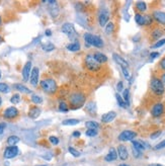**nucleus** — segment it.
Returning <instances> with one entry per match:
<instances>
[{
  "label": "nucleus",
  "instance_id": "nucleus-1",
  "mask_svg": "<svg viewBox=\"0 0 165 166\" xmlns=\"http://www.w3.org/2000/svg\"><path fill=\"white\" fill-rule=\"evenodd\" d=\"M86 97L85 95L80 93V92H74L69 96V102H70V107L73 110H77L82 107L85 103Z\"/></svg>",
  "mask_w": 165,
  "mask_h": 166
},
{
  "label": "nucleus",
  "instance_id": "nucleus-2",
  "mask_svg": "<svg viewBox=\"0 0 165 166\" xmlns=\"http://www.w3.org/2000/svg\"><path fill=\"white\" fill-rule=\"evenodd\" d=\"M40 86L42 90L48 94H54L56 93L58 86H57L56 81L52 78H45L40 82Z\"/></svg>",
  "mask_w": 165,
  "mask_h": 166
},
{
  "label": "nucleus",
  "instance_id": "nucleus-3",
  "mask_svg": "<svg viewBox=\"0 0 165 166\" xmlns=\"http://www.w3.org/2000/svg\"><path fill=\"white\" fill-rule=\"evenodd\" d=\"M84 40H85V46L86 48H89V46H93L95 48H102L103 42L98 36H94L89 33L84 34Z\"/></svg>",
  "mask_w": 165,
  "mask_h": 166
},
{
  "label": "nucleus",
  "instance_id": "nucleus-4",
  "mask_svg": "<svg viewBox=\"0 0 165 166\" xmlns=\"http://www.w3.org/2000/svg\"><path fill=\"white\" fill-rule=\"evenodd\" d=\"M85 65H86V68L88 70L92 71V72L98 71L99 69H100V64L95 60V58L93 57V54H88V55H86Z\"/></svg>",
  "mask_w": 165,
  "mask_h": 166
},
{
  "label": "nucleus",
  "instance_id": "nucleus-5",
  "mask_svg": "<svg viewBox=\"0 0 165 166\" xmlns=\"http://www.w3.org/2000/svg\"><path fill=\"white\" fill-rule=\"evenodd\" d=\"M150 88L156 95H159V96L162 95L164 93V91H165V87L163 85V83L161 82V80L159 78H156V77L151 80Z\"/></svg>",
  "mask_w": 165,
  "mask_h": 166
},
{
  "label": "nucleus",
  "instance_id": "nucleus-6",
  "mask_svg": "<svg viewBox=\"0 0 165 166\" xmlns=\"http://www.w3.org/2000/svg\"><path fill=\"white\" fill-rule=\"evenodd\" d=\"M3 118L6 119H14L20 115V110H18L15 106H9L3 110Z\"/></svg>",
  "mask_w": 165,
  "mask_h": 166
},
{
  "label": "nucleus",
  "instance_id": "nucleus-7",
  "mask_svg": "<svg viewBox=\"0 0 165 166\" xmlns=\"http://www.w3.org/2000/svg\"><path fill=\"white\" fill-rule=\"evenodd\" d=\"M18 153H20V149H18L17 146H8L7 148H5L3 156H4L5 159H11V158L16 157Z\"/></svg>",
  "mask_w": 165,
  "mask_h": 166
},
{
  "label": "nucleus",
  "instance_id": "nucleus-8",
  "mask_svg": "<svg viewBox=\"0 0 165 166\" xmlns=\"http://www.w3.org/2000/svg\"><path fill=\"white\" fill-rule=\"evenodd\" d=\"M61 30H62V33H64L65 34H67L70 38H75V37L77 36V33H76L74 25L72 24H69V22L64 24Z\"/></svg>",
  "mask_w": 165,
  "mask_h": 166
},
{
  "label": "nucleus",
  "instance_id": "nucleus-9",
  "mask_svg": "<svg viewBox=\"0 0 165 166\" xmlns=\"http://www.w3.org/2000/svg\"><path fill=\"white\" fill-rule=\"evenodd\" d=\"M109 19V12L105 8H102L98 13V22L100 26H105Z\"/></svg>",
  "mask_w": 165,
  "mask_h": 166
},
{
  "label": "nucleus",
  "instance_id": "nucleus-10",
  "mask_svg": "<svg viewBox=\"0 0 165 166\" xmlns=\"http://www.w3.org/2000/svg\"><path fill=\"white\" fill-rule=\"evenodd\" d=\"M137 136V133L134 132V131H124V132H122L120 134V136H118V140L123 141V142H127V141H132L133 139H135Z\"/></svg>",
  "mask_w": 165,
  "mask_h": 166
},
{
  "label": "nucleus",
  "instance_id": "nucleus-11",
  "mask_svg": "<svg viewBox=\"0 0 165 166\" xmlns=\"http://www.w3.org/2000/svg\"><path fill=\"white\" fill-rule=\"evenodd\" d=\"M39 77H40V70L38 67H34L32 69V72H30L29 76V82L33 86H37L38 83H39Z\"/></svg>",
  "mask_w": 165,
  "mask_h": 166
},
{
  "label": "nucleus",
  "instance_id": "nucleus-12",
  "mask_svg": "<svg viewBox=\"0 0 165 166\" xmlns=\"http://www.w3.org/2000/svg\"><path fill=\"white\" fill-rule=\"evenodd\" d=\"M32 62H26L25 65L24 66V68H22V79H24L25 82H26V81H29V76H30V72H32Z\"/></svg>",
  "mask_w": 165,
  "mask_h": 166
},
{
  "label": "nucleus",
  "instance_id": "nucleus-13",
  "mask_svg": "<svg viewBox=\"0 0 165 166\" xmlns=\"http://www.w3.org/2000/svg\"><path fill=\"white\" fill-rule=\"evenodd\" d=\"M49 4V10H50V13L53 17H57L60 13V9H59V6H58V3L57 1H48L47 2Z\"/></svg>",
  "mask_w": 165,
  "mask_h": 166
},
{
  "label": "nucleus",
  "instance_id": "nucleus-14",
  "mask_svg": "<svg viewBox=\"0 0 165 166\" xmlns=\"http://www.w3.org/2000/svg\"><path fill=\"white\" fill-rule=\"evenodd\" d=\"M163 113H164V105H163V103H161V102L156 103L151 110V114L153 117H155V118L160 117L161 114H163Z\"/></svg>",
  "mask_w": 165,
  "mask_h": 166
},
{
  "label": "nucleus",
  "instance_id": "nucleus-15",
  "mask_svg": "<svg viewBox=\"0 0 165 166\" xmlns=\"http://www.w3.org/2000/svg\"><path fill=\"white\" fill-rule=\"evenodd\" d=\"M117 153L118 157L121 158L122 160H127L129 157V152H128V149H127L126 146L124 145H120L118 147V150H117Z\"/></svg>",
  "mask_w": 165,
  "mask_h": 166
},
{
  "label": "nucleus",
  "instance_id": "nucleus-16",
  "mask_svg": "<svg viewBox=\"0 0 165 166\" xmlns=\"http://www.w3.org/2000/svg\"><path fill=\"white\" fill-rule=\"evenodd\" d=\"M152 17L154 18L158 24L165 25V12H162V11H155V12H153Z\"/></svg>",
  "mask_w": 165,
  "mask_h": 166
},
{
  "label": "nucleus",
  "instance_id": "nucleus-17",
  "mask_svg": "<svg viewBox=\"0 0 165 166\" xmlns=\"http://www.w3.org/2000/svg\"><path fill=\"white\" fill-rule=\"evenodd\" d=\"M113 58H114V60L116 61L117 63L120 65L122 68H128V67H129L128 62H127V61L124 59V58H122L120 55H118V54H114Z\"/></svg>",
  "mask_w": 165,
  "mask_h": 166
},
{
  "label": "nucleus",
  "instance_id": "nucleus-18",
  "mask_svg": "<svg viewBox=\"0 0 165 166\" xmlns=\"http://www.w3.org/2000/svg\"><path fill=\"white\" fill-rule=\"evenodd\" d=\"M116 117H117V114L114 113V111H109V113L102 114L101 121L103 123H110V122H113L114 119H116Z\"/></svg>",
  "mask_w": 165,
  "mask_h": 166
},
{
  "label": "nucleus",
  "instance_id": "nucleus-19",
  "mask_svg": "<svg viewBox=\"0 0 165 166\" xmlns=\"http://www.w3.org/2000/svg\"><path fill=\"white\" fill-rule=\"evenodd\" d=\"M41 114V110L38 106H32L29 107V117L32 119H38Z\"/></svg>",
  "mask_w": 165,
  "mask_h": 166
},
{
  "label": "nucleus",
  "instance_id": "nucleus-20",
  "mask_svg": "<svg viewBox=\"0 0 165 166\" xmlns=\"http://www.w3.org/2000/svg\"><path fill=\"white\" fill-rule=\"evenodd\" d=\"M117 158H118V153L116 151V149H114V148H110L109 154H107V155L105 157V159L107 162H110V161L117 160Z\"/></svg>",
  "mask_w": 165,
  "mask_h": 166
},
{
  "label": "nucleus",
  "instance_id": "nucleus-21",
  "mask_svg": "<svg viewBox=\"0 0 165 166\" xmlns=\"http://www.w3.org/2000/svg\"><path fill=\"white\" fill-rule=\"evenodd\" d=\"M13 88H14V89H16L17 91L21 92V93H26V94L32 93V90L29 89L28 87L22 85V84H20V83H15L13 85Z\"/></svg>",
  "mask_w": 165,
  "mask_h": 166
},
{
  "label": "nucleus",
  "instance_id": "nucleus-22",
  "mask_svg": "<svg viewBox=\"0 0 165 166\" xmlns=\"http://www.w3.org/2000/svg\"><path fill=\"white\" fill-rule=\"evenodd\" d=\"M85 109H86L87 113L91 115L96 114V105H95V102H93V101H90V102L86 103Z\"/></svg>",
  "mask_w": 165,
  "mask_h": 166
},
{
  "label": "nucleus",
  "instance_id": "nucleus-23",
  "mask_svg": "<svg viewBox=\"0 0 165 166\" xmlns=\"http://www.w3.org/2000/svg\"><path fill=\"white\" fill-rule=\"evenodd\" d=\"M93 57L95 58V60H96L100 65L103 64V63H105V62L107 61V57L102 53H94Z\"/></svg>",
  "mask_w": 165,
  "mask_h": 166
},
{
  "label": "nucleus",
  "instance_id": "nucleus-24",
  "mask_svg": "<svg viewBox=\"0 0 165 166\" xmlns=\"http://www.w3.org/2000/svg\"><path fill=\"white\" fill-rule=\"evenodd\" d=\"M20 141V138H18L17 136H15V135H12V136H9L8 138H7L6 143L8 146H16V144Z\"/></svg>",
  "mask_w": 165,
  "mask_h": 166
},
{
  "label": "nucleus",
  "instance_id": "nucleus-25",
  "mask_svg": "<svg viewBox=\"0 0 165 166\" xmlns=\"http://www.w3.org/2000/svg\"><path fill=\"white\" fill-rule=\"evenodd\" d=\"M67 49L71 52H77L80 50V44L79 42H73V43L69 44L67 46Z\"/></svg>",
  "mask_w": 165,
  "mask_h": 166
},
{
  "label": "nucleus",
  "instance_id": "nucleus-26",
  "mask_svg": "<svg viewBox=\"0 0 165 166\" xmlns=\"http://www.w3.org/2000/svg\"><path fill=\"white\" fill-rule=\"evenodd\" d=\"M80 123L79 119H67L63 121V125L64 126H75V125H78Z\"/></svg>",
  "mask_w": 165,
  "mask_h": 166
},
{
  "label": "nucleus",
  "instance_id": "nucleus-27",
  "mask_svg": "<svg viewBox=\"0 0 165 166\" xmlns=\"http://www.w3.org/2000/svg\"><path fill=\"white\" fill-rule=\"evenodd\" d=\"M132 145H133V148H135L136 150H138V151H140V152H142L145 149V144H142L139 141H133Z\"/></svg>",
  "mask_w": 165,
  "mask_h": 166
},
{
  "label": "nucleus",
  "instance_id": "nucleus-28",
  "mask_svg": "<svg viewBox=\"0 0 165 166\" xmlns=\"http://www.w3.org/2000/svg\"><path fill=\"white\" fill-rule=\"evenodd\" d=\"M85 126H86V128L90 129V130H97L99 128V123H96V122H93V121L86 122Z\"/></svg>",
  "mask_w": 165,
  "mask_h": 166
},
{
  "label": "nucleus",
  "instance_id": "nucleus-29",
  "mask_svg": "<svg viewBox=\"0 0 165 166\" xmlns=\"http://www.w3.org/2000/svg\"><path fill=\"white\" fill-rule=\"evenodd\" d=\"M136 8L139 11H141V12H143V11L147 9V4L144 1H138L136 3Z\"/></svg>",
  "mask_w": 165,
  "mask_h": 166
},
{
  "label": "nucleus",
  "instance_id": "nucleus-30",
  "mask_svg": "<svg viewBox=\"0 0 165 166\" xmlns=\"http://www.w3.org/2000/svg\"><path fill=\"white\" fill-rule=\"evenodd\" d=\"M162 34H163V32L161 29H154L152 32V34H151V36H152V38H154V40H158L159 38H161L162 37Z\"/></svg>",
  "mask_w": 165,
  "mask_h": 166
},
{
  "label": "nucleus",
  "instance_id": "nucleus-31",
  "mask_svg": "<svg viewBox=\"0 0 165 166\" xmlns=\"http://www.w3.org/2000/svg\"><path fill=\"white\" fill-rule=\"evenodd\" d=\"M20 99H21L20 94V93H15V94H13L12 96H11L10 102H11V103H13V105H17V103H20Z\"/></svg>",
  "mask_w": 165,
  "mask_h": 166
},
{
  "label": "nucleus",
  "instance_id": "nucleus-32",
  "mask_svg": "<svg viewBox=\"0 0 165 166\" xmlns=\"http://www.w3.org/2000/svg\"><path fill=\"white\" fill-rule=\"evenodd\" d=\"M9 91H10V87L7 85L6 83H3V82L0 83V92H1V93H8Z\"/></svg>",
  "mask_w": 165,
  "mask_h": 166
},
{
  "label": "nucleus",
  "instance_id": "nucleus-33",
  "mask_svg": "<svg viewBox=\"0 0 165 166\" xmlns=\"http://www.w3.org/2000/svg\"><path fill=\"white\" fill-rule=\"evenodd\" d=\"M30 99H32V101L33 103H36V105H41V103L43 102V98H42L40 95H37V94L32 95Z\"/></svg>",
  "mask_w": 165,
  "mask_h": 166
},
{
  "label": "nucleus",
  "instance_id": "nucleus-34",
  "mask_svg": "<svg viewBox=\"0 0 165 166\" xmlns=\"http://www.w3.org/2000/svg\"><path fill=\"white\" fill-rule=\"evenodd\" d=\"M114 30V22H107V25H105V33L107 34H112Z\"/></svg>",
  "mask_w": 165,
  "mask_h": 166
},
{
  "label": "nucleus",
  "instance_id": "nucleus-35",
  "mask_svg": "<svg viewBox=\"0 0 165 166\" xmlns=\"http://www.w3.org/2000/svg\"><path fill=\"white\" fill-rule=\"evenodd\" d=\"M123 99L125 100L127 105H130V90L129 89H125L124 90V93H123Z\"/></svg>",
  "mask_w": 165,
  "mask_h": 166
},
{
  "label": "nucleus",
  "instance_id": "nucleus-36",
  "mask_svg": "<svg viewBox=\"0 0 165 166\" xmlns=\"http://www.w3.org/2000/svg\"><path fill=\"white\" fill-rule=\"evenodd\" d=\"M116 98H117L118 103V105H120V106H122V107H127V106H128V105H127V103L125 102V100L123 99L122 95H120L118 93H117V94H116Z\"/></svg>",
  "mask_w": 165,
  "mask_h": 166
},
{
  "label": "nucleus",
  "instance_id": "nucleus-37",
  "mask_svg": "<svg viewBox=\"0 0 165 166\" xmlns=\"http://www.w3.org/2000/svg\"><path fill=\"white\" fill-rule=\"evenodd\" d=\"M143 18H144V25H152L153 22V17L151 16V15H143Z\"/></svg>",
  "mask_w": 165,
  "mask_h": 166
},
{
  "label": "nucleus",
  "instance_id": "nucleus-38",
  "mask_svg": "<svg viewBox=\"0 0 165 166\" xmlns=\"http://www.w3.org/2000/svg\"><path fill=\"white\" fill-rule=\"evenodd\" d=\"M59 110L60 111H63V113H68L69 110V106L68 105L65 101H61L60 105H59Z\"/></svg>",
  "mask_w": 165,
  "mask_h": 166
},
{
  "label": "nucleus",
  "instance_id": "nucleus-39",
  "mask_svg": "<svg viewBox=\"0 0 165 166\" xmlns=\"http://www.w3.org/2000/svg\"><path fill=\"white\" fill-rule=\"evenodd\" d=\"M135 20L138 25H144V18H143V15H141L139 13H137L135 15Z\"/></svg>",
  "mask_w": 165,
  "mask_h": 166
},
{
  "label": "nucleus",
  "instance_id": "nucleus-40",
  "mask_svg": "<svg viewBox=\"0 0 165 166\" xmlns=\"http://www.w3.org/2000/svg\"><path fill=\"white\" fill-rule=\"evenodd\" d=\"M85 135L88 137H94L97 135V130H90V129H87V131L85 132Z\"/></svg>",
  "mask_w": 165,
  "mask_h": 166
},
{
  "label": "nucleus",
  "instance_id": "nucleus-41",
  "mask_svg": "<svg viewBox=\"0 0 165 166\" xmlns=\"http://www.w3.org/2000/svg\"><path fill=\"white\" fill-rule=\"evenodd\" d=\"M68 151L70 152V154H72V155L74 156V157H78V156L80 155L79 152L77 151V150L74 149L73 147H69V148H68Z\"/></svg>",
  "mask_w": 165,
  "mask_h": 166
},
{
  "label": "nucleus",
  "instance_id": "nucleus-42",
  "mask_svg": "<svg viewBox=\"0 0 165 166\" xmlns=\"http://www.w3.org/2000/svg\"><path fill=\"white\" fill-rule=\"evenodd\" d=\"M49 140H50V142H51V144H53V145H58L59 144V139L55 136H51L49 138Z\"/></svg>",
  "mask_w": 165,
  "mask_h": 166
},
{
  "label": "nucleus",
  "instance_id": "nucleus-43",
  "mask_svg": "<svg viewBox=\"0 0 165 166\" xmlns=\"http://www.w3.org/2000/svg\"><path fill=\"white\" fill-rule=\"evenodd\" d=\"M165 44V38H162V40H159L157 43L153 46V48H160V47H162V46Z\"/></svg>",
  "mask_w": 165,
  "mask_h": 166
},
{
  "label": "nucleus",
  "instance_id": "nucleus-44",
  "mask_svg": "<svg viewBox=\"0 0 165 166\" xmlns=\"http://www.w3.org/2000/svg\"><path fill=\"white\" fill-rule=\"evenodd\" d=\"M54 48H55V47H54V45H52V44H48L46 46H43V49L45 50V51H47V52L53 51Z\"/></svg>",
  "mask_w": 165,
  "mask_h": 166
},
{
  "label": "nucleus",
  "instance_id": "nucleus-45",
  "mask_svg": "<svg viewBox=\"0 0 165 166\" xmlns=\"http://www.w3.org/2000/svg\"><path fill=\"white\" fill-rule=\"evenodd\" d=\"M163 148H165V140H163L162 142H160L159 144H157L154 147L155 150H159V149H163Z\"/></svg>",
  "mask_w": 165,
  "mask_h": 166
},
{
  "label": "nucleus",
  "instance_id": "nucleus-46",
  "mask_svg": "<svg viewBox=\"0 0 165 166\" xmlns=\"http://www.w3.org/2000/svg\"><path fill=\"white\" fill-rule=\"evenodd\" d=\"M160 135H161V131H157V132L151 134L150 138H151V139H153V140H154V139H157V138H158V137L160 136Z\"/></svg>",
  "mask_w": 165,
  "mask_h": 166
},
{
  "label": "nucleus",
  "instance_id": "nucleus-47",
  "mask_svg": "<svg viewBox=\"0 0 165 166\" xmlns=\"http://www.w3.org/2000/svg\"><path fill=\"white\" fill-rule=\"evenodd\" d=\"M123 89H124V83H123L122 81H120V82L117 84V90H118V92H121Z\"/></svg>",
  "mask_w": 165,
  "mask_h": 166
},
{
  "label": "nucleus",
  "instance_id": "nucleus-48",
  "mask_svg": "<svg viewBox=\"0 0 165 166\" xmlns=\"http://www.w3.org/2000/svg\"><path fill=\"white\" fill-rule=\"evenodd\" d=\"M5 128H6L5 123H0V135H2V134H3V132H4Z\"/></svg>",
  "mask_w": 165,
  "mask_h": 166
},
{
  "label": "nucleus",
  "instance_id": "nucleus-49",
  "mask_svg": "<svg viewBox=\"0 0 165 166\" xmlns=\"http://www.w3.org/2000/svg\"><path fill=\"white\" fill-rule=\"evenodd\" d=\"M133 154H134V156H135L136 158H138V157H140L142 155V152L138 151V150H136L135 148H133Z\"/></svg>",
  "mask_w": 165,
  "mask_h": 166
},
{
  "label": "nucleus",
  "instance_id": "nucleus-50",
  "mask_svg": "<svg viewBox=\"0 0 165 166\" xmlns=\"http://www.w3.org/2000/svg\"><path fill=\"white\" fill-rule=\"evenodd\" d=\"M122 71H123V73H124V75H125V77H128L130 76V74H129V71H128V68H122Z\"/></svg>",
  "mask_w": 165,
  "mask_h": 166
},
{
  "label": "nucleus",
  "instance_id": "nucleus-51",
  "mask_svg": "<svg viewBox=\"0 0 165 166\" xmlns=\"http://www.w3.org/2000/svg\"><path fill=\"white\" fill-rule=\"evenodd\" d=\"M160 67L162 68L163 70H165V57L160 61Z\"/></svg>",
  "mask_w": 165,
  "mask_h": 166
},
{
  "label": "nucleus",
  "instance_id": "nucleus-52",
  "mask_svg": "<svg viewBox=\"0 0 165 166\" xmlns=\"http://www.w3.org/2000/svg\"><path fill=\"white\" fill-rule=\"evenodd\" d=\"M159 56V53H157V52H154V53H151V55H150V58L151 59H154V58H157Z\"/></svg>",
  "mask_w": 165,
  "mask_h": 166
},
{
  "label": "nucleus",
  "instance_id": "nucleus-53",
  "mask_svg": "<svg viewBox=\"0 0 165 166\" xmlns=\"http://www.w3.org/2000/svg\"><path fill=\"white\" fill-rule=\"evenodd\" d=\"M73 137H75V138H77L80 136V132H78V131H75V132H73Z\"/></svg>",
  "mask_w": 165,
  "mask_h": 166
},
{
  "label": "nucleus",
  "instance_id": "nucleus-54",
  "mask_svg": "<svg viewBox=\"0 0 165 166\" xmlns=\"http://www.w3.org/2000/svg\"><path fill=\"white\" fill-rule=\"evenodd\" d=\"M160 80H161V82L163 83V85L165 86V73H164V74H162V76H161Z\"/></svg>",
  "mask_w": 165,
  "mask_h": 166
},
{
  "label": "nucleus",
  "instance_id": "nucleus-55",
  "mask_svg": "<svg viewBox=\"0 0 165 166\" xmlns=\"http://www.w3.org/2000/svg\"><path fill=\"white\" fill-rule=\"evenodd\" d=\"M51 34H52V33H51V30H50V29H47V30H46V36H48V37H50V36H51Z\"/></svg>",
  "mask_w": 165,
  "mask_h": 166
},
{
  "label": "nucleus",
  "instance_id": "nucleus-56",
  "mask_svg": "<svg viewBox=\"0 0 165 166\" xmlns=\"http://www.w3.org/2000/svg\"><path fill=\"white\" fill-rule=\"evenodd\" d=\"M149 166H163V165H161V164H150Z\"/></svg>",
  "mask_w": 165,
  "mask_h": 166
},
{
  "label": "nucleus",
  "instance_id": "nucleus-57",
  "mask_svg": "<svg viewBox=\"0 0 165 166\" xmlns=\"http://www.w3.org/2000/svg\"><path fill=\"white\" fill-rule=\"evenodd\" d=\"M2 41H3V38H2L1 36H0V44H1V43H2Z\"/></svg>",
  "mask_w": 165,
  "mask_h": 166
},
{
  "label": "nucleus",
  "instance_id": "nucleus-58",
  "mask_svg": "<svg viewBox=\"0 0 165 166\" xmlns=\"http://www.w3.org/2000/svg\"><path fill=\"white\" fill-rule=\"evenodd\" d=\"M1 25H2V18L0 16V26H1Z\"/></svg>",
  "mask_w": 165,
  "mask_h": 166
},
{
  "label": "nucleus",
  "instance_id": "nucleus-59",
  "mask_svg": "<svg viewBox=\"0 0 165 166\" xmlns=\"http://www.w3.org/2000/svg\"><path fill=\"white\" fill-rule=\"evenodd\" d=\"M1 103H2V99H1V96H0V106H1Z\"/></svg>",
  "mask_w": 165,
  "mask_h": 166
},
{
  "label": "nucleus",
  "instance_id": "nucleus-60",
  "mask_svg": "<svg viewBox=\"0 0 165 166\" xmlns=\"http://www.w3.org/2000/svg\"><path fill=\"white\" fill-rule=\"evenodd\" d=\"M118 166H129V165H127V164H120Z\"/></svg>",
  "mask_w": 165,
  "mask_h": 166
},
{
  "label": "nucleus",
  "instance_id": "nucleus-61",
  "mask_svg": "<svg viewBox=\"0 0 165 166\" xmlns=\"http://www.w3.org/2000/svg\"><path fill=\"white\" fill-rule=\"evenodd\" d=\"M36 166H47V165H36Z\"/></svg>",
  "mask_w": 165,
  "mask_h": 166
},
{
  "label": "nucleus",
  "instance_id": "nucleus-62",
  "mask_svg": "<svg viewBox=\"0 0 165 166\" xmlns=\"http://www.w3.org/2000/svg\"><path fill=\"white\" fill-rule=\"evenodd\" d=\"M0 78H1V71H0Z\"/></svg>",
  "mask_w": 165,
  "mask_h": 166
}]
</instances>
